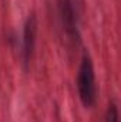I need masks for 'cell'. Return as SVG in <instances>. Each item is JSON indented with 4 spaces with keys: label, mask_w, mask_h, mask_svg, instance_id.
<instances>
[{
    "label": "cell",
    "mask_w": 121,
    "mask_h": 122,
    "mask_svg": "<svg viewBox=\"0 0 121 122\" xmlns=\"http://www.w3.org/2000/svg\"><path fill=\"white\" fill-rule=\"evenodd\" d=\"M76 87L78 92L80 102L84 108L91 109L97 104V81H95V70L91 56L84 51L81 56L80 65L77 70V78H76Z\"/></svg>",
    "instance_id": "cell-1"
},
{
    "label": "cell",
    "mask_w": 121,
    "mask_h": 122,
    "mask_svg": "<svg viewBox=\"0 0 121 122\" xmlns=\"http://www.w3.org/2000/svg\"><path fill=\"white\" fill-rule=\"evenodd\" d=\"M59 19L61 29L68 41L78 44L81 41L80 36V13L76 0H57Z\"/></svg>",
    "instance_id": "cell-2"
},
{
    "label": "cell",
    "mask_w": 121,
    "mask_h": 122,
    "mask_svg": "<svg viewBox=\"0 0 121 122\" xmlns=\"http://www.w3.org/2000/svg\"><path fill=\"white\" fill-rule=\"evenodd\" d=\"M37 31H38V21L36 13H29V16L24 20L23 33H22V44H20V54L24 67L27 68L30 65L34 51H36V43H37Z\"/></svg>",
    "instance_id": "cell-3"
},
{
    "label": "cell",
    "mask_w": 121,
    "mask_h": 122,
    "mask_svg": "<svg viewBox=\"0 0 121 122\" xmlns=\"http://www.w3.org/2000/svg\"><path fill=\"white\" fill-rule=\"evenodd\" d=\"M118 107L116 104V101H110L105 109V115H104V122H118Z\"/></svg>",
    "instance_id": "cell-4"
}]
</instances>
